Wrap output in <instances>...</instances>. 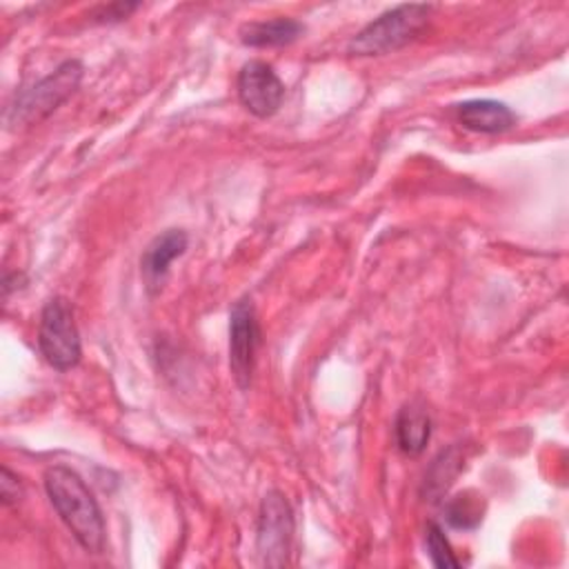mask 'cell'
<instances>
[{"mask_svg": "<svg viewBox=\"0 0 569 569\" xmlns=\"http://www.w3.org/2000/svg\"><path fill=\"white\" fill-rule=\"evenodd\" d=\"M22 496H24V487H22L20 478L9 467H2V471H0V502L4 507H13V505L20 502Z\"/></svg>", "mask_w": 569, "mask_h": 569, "instance_id": "16", "label": "cell"}, {"mask_svg": "<svg viewBox=\"0 0 569 569\" xmlns=\"http://www.w3.org/2000/svg\"><path fill=\"white\" fill-rule=\"evenodd\" d=\"M305 33V24L296 18L278 16L271 20H253L244 22L238 31L240 42L244 47L256 49H271V47H287L296 42Z\"/></svg>", "mask_w": 569, "mask_h": 569, "instance_id": "10", "label": "cell"}, {"mask_svg": "<svg viewBox=\"0 0 569 569\" xmlns=\"http://www.w3.org/2000/svg\"><path fill=\"white\" fill-rule=\"evenodd\" d=\"M456 120L467 129L476 133H505L516 127L518 116L513 113L511 107H507L500 100L491 98H476V100H465L453 107Z\"/></svg>", "mask_w": 569, "mask_h": 569, "instance_id": "9", "label": "cell"}, {"mask_svg": "<svg viewBox=\"0 0 569 569\" xmlns=\"http://www.w3.org/2000/svg\"><path fill=\"white\" fill-rule=\"evenodd\" d=\"M189 247V236L182 229H167L158 233L140 256V273L149 293L162 289L169 267L176 258H180Z\"/></svg>", "mask_w": 569, "mask_h": 569, "instance_id": "8", "label": "cell"}, {"mask_svg": "<svg viewBox=\"0 0 569 569\" xmlns=\"http://www.w3.org/2000/svg\"><path fill=\"white\" fill-rule=\"evenodd\" d=\"M84 67L80 60L60 62L49 76L20 91L9 107V124H33L53 113L80 87Z\"/></svg>", "mask_w": 569, "mask_h": 569, "instance_id": "3", "label": "cell"}, {"mask_svg": "<svg viewBox=\"0 0 569 569\" xmlns=\"http://www.w3.org/2000/svg\"><path fill=\"white\" fill-rule=\"evenodd\" d=\"M44 491L78 545L89 553H100L104 549V518L84 480L73 469L53 465L44 471Z\"/></svg>", "mask_w": 569, "mask_h": 569, "instance_id": "1", "label": "cell"}, {"mask_svg": "<svg viewBox=\"0 0 569 569\" xmlns=\"http://www.w3.org/2000/svg\"><path fill=\"white\" fill-rule=\"evenodd\" d=\"M433 4H398L367 22L347 44L349 56H385L413 42L429 24Z\"/></svg>", "mask_w": 569, "mask_h": 569, "instance_id": "2", "label": "cell"}, {"mask_svg": "<svg viewBox=\"0 0 569 569\" xmlns=\"http://www.w3.org/2000/svg\"><path fill=\"white\" fill-rule=\"evenodd\" d=\"M38 347L42 358L58 371H69L80 362V333L67 298L53 296L44 302L38 322Z\"/></svg>", "mask_w": 569, "mask_h": 569, "instance_id": "4", "label": "cell"}, {"mask_svg": "<svg viewBox=\"0 0 569 569\" xmlns=\"http://www.w3.org/2000/svg\"><path fill=\"white\" fill-rule=\"evenodd\" d=\"M425 545H427V553L433 567L438 569H456L460 567V560L456 558L449 538L445 536L442 527L438 522H429L427 531H425Z\"/></svg>", "mask_w": 569, "mask_h": 569, "instance_id": "14", "label": "cell"}, {"mask_svg": "<svg viewBox=\"0 0 569 569\" xmlns=\"http://www.w3.org/2000/svg\"><path fill=\"white\" fill-rule=\"evenodd\" d=\"M260 338L262 333L256 307L251 298H240L229 311V367L242 391L251 385Z\"/></svg>", "mask_w": 569, "mask_h": 569, "instance_id": "6", "label": "cell"}, {"mask_svg": "<svg viewBox=\"0 0 569 569\" xmlns=\"http://www.w3.org/2000/svg\"><path fill=\"white\" fill-rule=\"evenodd\" d=\"M140 4L138 2H111V4H98L96 9H91V18L96 22H120L124 18H129Z\"/></svg>", "mask_w": 569, "mask_h": 569, "instance_id": "15", "label": "cell"}, {"mask_svg": "<svg viewBox=\"0 0 569 569\" xmlns=\"http://www.w3.org/2000/svg\"><path fill=\"white\" fill-rule=\"evenodd\" d=\"M445 518L456 529H473L482 520V500L473 491H462L445 507Z\"/></svg>", "mask_w": 569, "mask_h": 569, "instance_id": "13", "label": "cell"}, {"mask_svg": "<svg viewBox=\"0 0 569 569\" xmlns=\"http://www.w3.org/2000/svg\"><path fill=\"white\" fill-rule=\"evenodd\" d=\"M236 91L242 107L256 118H271L284 100V82L262 60H249L240 67Z\"/></svg>", "mask_w": 569, "mask_h": 569, "instance_id": "7", "label": "cell"}, {"mask_svg": "<svg viewBox=\"0 0 569 569\" xmlns=\"http://www.w3.org/2000/svg\"><path fill=\"white\" fill-rule=\"evenodd\" d=\"M396 445L405 456H418L425 451L431 438V418L427 409L418 402H407L400 407L393 422Z\"/></svg>", "mask_w": 569, "mask_h": 569, "instance_id": "11", "label": "cell"}, {"mask_svg": "<svg viewBox=\"0 0 569 569\" xmlns=\"http://www.w3.org/2000/svg\"><path fill=\"white\" fill-rule=\"evenodd\" d=\"M293 538V513L287 498L271 489L264 493L258 513L256 549L267 567H282L287 562Z\"/></svg>", "mask_w": 569, "mask_h": 569, "instance_id": "5", "label": "cell"}, {"mask_svg": "<svg viewBox=\"0 0 569 569\" xmlns=\"http://www.w3.org/2000/svg\"><path fill=\"white\" fill-rule=\"evenodd\" d=\"M460 462H462V458H460L458 447L440 451V456L433 460L429 473L425 476V491L429 496L427 500H438L449 489V485L453 482V478L460 471Z\"/></svg>", "mask_w": 569, "mask_h": 569, "instance_id": "12", "label": "cell"}]
</instances>
